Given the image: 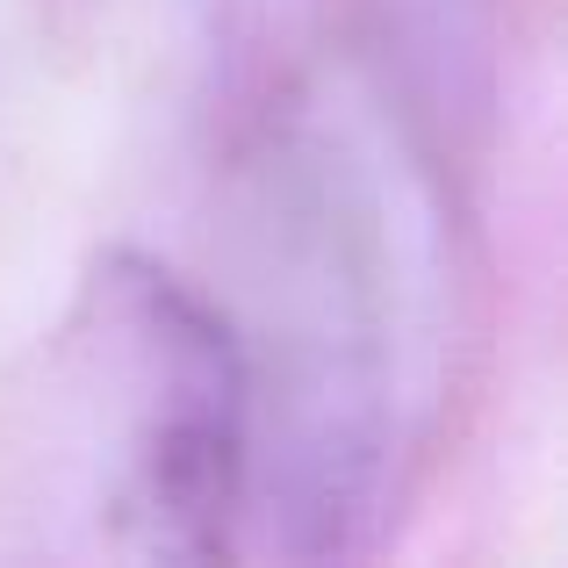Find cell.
Listing matches in <instances>:
<instances>
[{
	"mask_svg": "<svg viewBox=\"0 0 568 568\" xmlns=\"http://www.w3.org/2000/svg\"><path fill=\"white\" fill-rule=\"evenodd\" d=\"M94 518L144 561H209L252 518L260 403L252 353L181 274L109 252L58 338Z\"/></svg>",
	"mask_w": 568,
	"mask_h": 568,
	"instance_id": "6da1fadb",
	"label": "cell"
}]
</instances>
